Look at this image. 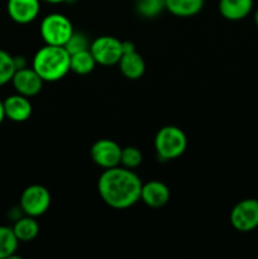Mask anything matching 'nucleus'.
I'll use <instances>...</instances> for the list:
<instances>
[{"label": "nucleus", "instance_id": "obj_1", "mask_svg": "<svg viewBox=\"0 0 258 259\" xmlns=\"http://www.w3.org/2000/svg\"><path fill=\"white\" fill-rule=\"evenodd\" d=\"M142 181L132 169L113 167L101 174L98 182L99 195L113 209H128L141 200Z\"/></svg>", "mask_w": 258, "mask_h": 259}, {"label": "nucleus", "instance_id": "obj_2", "mask_svg": "<svg viewBox=\"0 0 258 259\" xmlns=\"http://www.w3.org/2000/svg\"><path fill=\"white\" fill-rule=\"evenodd\" d=\"M71 55L63 46L46 45L33 58V70L43 81L55 82L65 77L70 71Z\"/></svg>", "mask_w": 258, "mask_h": 259}, {"label": "nucleus", "instance_id": "obj_3", "mask_svg": "<svg viewBox=\"0 0 258 259\" xmlns=\"http://www.w3.org/2000/svg\"><path fill=\"white\" fill-rule=\"evenodd\" d=\"M187 147L186 134L175 125H166L159 129L154 138V149L157 156L164 161L179 158Z\"/></svg>", "mask_w": 258, "mask_h": 259}, {"label": "nucleus", "instance_id": "obj_4", "mask_svg": "<svg viewBox=\"0 0 258 259\" xmlns=\"http://www.w3.org/2000/svg\"><path fill=\"white\" fill-rule=\"evenodd\" d=\"M40 37L46 45L65 46L73 33L71 20L60 13H52L40 22Z\"/></svg>", "mask_w": 258, "mask_h": 259}, {"label": "nucleus", "instance_id": "obj_5", "mask_svg": "<svg viewBox=\"0 0 258 259\" xmlns=\"http://www.w3.org/2000/svg\"><path fill=\"white\" fill-rule=\"evenodd\" d=\"M230 224L237 232L249 233L258 228V199H244L230 211Z\"/></svg>", "mask_w": 258, "mask_h": 259}, {"label": "nucleus", "instance_id": "obj_6", "mask_svg": "<svg viewBox=\"0 0 258 259\" xmlns=\"http://www.w3.org/2000/svg\"><path fill=\"white\" fill-rule=\"evenodd\" d=\"M50 205L51 194L42 185H30L20 195V209L29 217H40L50 209Z\"/></svg>", "mask_w": 258, "mask_h": 259}, {"label": "nucleus", "instance_id": "obj_7", "mask_svg": "<svg viewBox=\"0 0 258 259\" xmlns=\"http://www.w3.org/2000/svg\"><path fill=\"white\" fill-rule=\"evenodd\" d=\"M90 52L99 65H116L123 56V42L111 35H101L91 42Z\"/></svg>", "mask_w": 258, "mask_h": 259}, {"label": "nucleus", "instance_id": "obj_8", "mask_svg": "<svg viewBox=\"0 0 258 259\" xmlns=\"http://www.w3.org/2000/svg\"><path fill=\"white\" fill-rule=\"evenodd\" d=\"M90 154L99 167L113 168L120 164L121 147L111 139H99L91 147Z\"/></svg>", "mask_w": 258, "mask_h": 259}, {"label": "nucleus", "instance_id": "obj_9", "mask_svg": "<svg viewBox=\"0 0 258 259\" xmlns=\"http://www.w3.org/2000/svg\"><path fill=\"white\" fill-rule=\"evenodd\" d=\"M43 82L45 81L33 70V67L19 68V70L15 71L12 78V83L17 94L27 96V98H32V96L39 94L43 88Z\"/></svg>", "mask_w": 258, "mask_h": 259}, {"label": "nucleus", "instance_id": "obj_10", "mask_svg": "<svg viewBox=\"0 0 258 259\" xmlns=\"http://www.w3.org/2000/svg\"><path fill=\"white\" fill-rule=\"evenodd\" d=\"M8 14L18 24H28L35 20L40 10L39 0H8Z\"/></svg>", "mask_w": 258, "mask_h": 259}, {"label": "nucleus", "instance_id": "obj_11", "mask_svg": "<svg viewBox=\"0 0 258 259\" xmlns=\"http://www.w3.org/2000/svg\"><path fill=\"white\" fill-rule=\"evenodd\" d=\"M3 104H4L5 118L15 123L28 120L32 115V104L27 96H23L20 94L10 95L3 101Z\"/></svg>", "mask_w": 258, "mask_h": 259}, {"label": "nucleus", "instance_id": "obj_12", "mask_svg": "<svg viewBox=\"0 0 258 259\" xmlns=\"http://www.w3.org/2000/svg\"><path fill=\"white\" fill-rule=\"evenodd\" d=\"M169 189L161 181H149L142 185L141 200L152 209H159L169 201Z\"/></svg>", "mask_w": 258, "mask_h": 259}, {"label": "nucleus", "instance_id": "obj_13", "mask_svg": "<svg viewBox=\"0 0 258 259\" xmlns=\"http://www.w3.org/2000/svg\"><path fill=\"white\" fill-rule=\"evenodd\" d=\"M118 65L124 77L129 78V80H138L146 71V63H144L143 57L137 51L123 53Z\"/></svg>", "mask_w": 258, "mask_h": 259}, {"label": "nucleus", "instance_id": "obj_14", "mask_svg": "<svg viewBox=\"0 0 258 259\" xmlns=\"http://www.w3.org/2000/svg\"><path fill=\"white\" fill-rule=\"evenodd\" d=\"M253 9V0H220L219 12L225 19L237 22L244 19Z\"/></svg>", "mask_w": 258, "mask_h": 259}, {"label": "nucleus", "instance_id": "obj_15", "mask_svg": "<svg viewBox=\"0 0 258 259\" xmlns=\"http://www.w3.org/2000/svg\"><path fill=\"white\" fill-rule=\"evenodd\" d=\"M205 0H164L166 9L176 17H194L201 12Z\"/></svg>", "mask_w": 258, "mask_h": 259}, {"label": "nucleus", "instance_id": "obj_16", "mask_svg": "<svg viewBox=\"0 0 258 259\" xmlns=\"http://www.w3.org/2000/svg\"><path fill=\"white\" fill-rule=\"evenodd\" d=\"M12 228L19 242H32L39 233V224L35 218L29 217V215H25V217L15 220Z\"/></svg>", "mask_w": 258, "mask_h": 259}, {"label": "nucleus", "instance_id": "obj_17", "mask_svg": "<svg viewBox=\"0 0 258 259\" xmlns=\"http://www.w3.org/2000/svg\"><path fill=\"white\" fill-rule=\"evenodd\" d=\"M96 61L90 50L73 53L70 58V71L77 75H88L95 68Z\"/></svg>", "mask_w": 258, "mask_h": 259}, {"label": "nucleus", "instance_id": "obj_18", "mask_svg": "<svg viewBox=\"0 0 258 259\" xmlns=\"http://www.w3.org/2000/svg\"><path fill=\"white\" fill-rule=\"evenodd\" d=\"M19 245V240L15 237L13 228L0 225V259L14 257Z\"/></svg>", "mask_w": 258, "mask_h": 259}, {"label": "nucleus", "instance_id": "obj_19", "mask_svg": "<svg viewBox=\"0 0 258 259\" xmlns=\"http://www.w3.org/2000/svg\"><path fill=\"white\" fill-rule=\"evenodd\" d=\"M136 9L144 18H156L166 9L164 0H137Z\"/></svg>", "mask_w": 258, "mask_h": 259}, {"label": "nucleus", "instance_id": "obj_20", "mask_svg": "<svg viewBox=\"0 0 258 259\" xmlns=\"http://www.w3.org/2000/svg\"><path fill=\"white\" fill-rule=\"evenodd\" d=\"M15 71L17 68H15L14 57L7 51L0 50V86L10 82Z\"/></svg>", "mask_w": 258, "mask_h": 259}, {"label": "nucleus", "instance_id": "obj_21", "mask_svg": "<svg viewBox=\"0 0 258 259\" xmlns=\"http://www.w3.org/2000/svg\"><path fill=\"white\" fill-rule=\"evenodd\" d=\"M142 152L139 151L136 147H125V148H121V158H120V164L125 168L134 169L142 163Z\"/></svg>", "mask_w": 258, "mask_h": 259}, {"label": "nucleus", "instance_id": "obj_22", "mask_svg": "<svg viewBox=\"0 0 258 259\" xmlns=\"http://www.w3.org/2000/svg\"><path fill=\"white\" fill-rule=\"evenodd\" d=\"M91 42H89L88 37H86L83 33L81 32H75L73 30L72 35L70 37V39L66 42V45L63 47L67 50V52L70 55H73V53L81 52V51L90 50Z\"/></svg>", "mask_w": 258, "mask_h": 259}, {"label": "nucleus", "instance_id": "obj_23", "mask_svg": "<svg viewBox=\"0 0 258 259\" xmlns=\"http://www.w3.org/2000/svg\"><path fill=\"white\" fill-rule=\"evenodd\" d=\"M5 119V111H4V104H3V101L0 100V124L4 121Z\"/></svg>", "mask_w": 258, "mask_h": 259}, {"label": "nucleus", "instance_id": "obj_24", "mask_svg": "<svg viewBox=\"0 0 258 259\" xmlns=\"http://www.w3.org/2000/svg\"><path fill=\"white\" fill-rule=\"evenodd\" d=\"M45 2L51 3V4H60V3L66 2V0H45Z\"/></svg>", "mask_w": 258, "mask_h": 259}, {"label": "nucleus", "instance_id": "obj_25", "mask_svg": "<svg viewBox=\"0 0 258 259\" xmlns=\"http://www.w3.org/2000/svg\"><path fill=\"white\" fill-rule=\"evenodd\" d=\"M254 23H255V25L258 27V9L255 10V13H254Z\"/></svg>", "mask_w": 258, "mask_h": 259}]
</instances>
